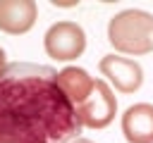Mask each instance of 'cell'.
Returning a JSON list of instances; mask_svg holds the SVG:
<instances>
[{"label":"cell","instance_id":"7a4b0ae2","mask_svg":"<svg viewBox=\"0 0 153 143\" xmlns=\"http://www.w3.org/2000/svg\"><path fill=\"white\" fill-rule=\"evenodd\" d=\"M108 41L117 52H153V14L146 10H122L108 21Z\"/></svg>","mask_w":153,"mask_h":143},{"label":"cell","instance_id":"30bf717a","mask_svg":"<svg viewBox=\"0 0 153 143\" xmlns=\"http://www.w3.org/2000/svg\"><path fill=\"white\" fill-rule=\"evenodd\" d=\"M72 143H93V141H88V138H74Z\"/></svg>","mask_w":153,"mask_h":143},{"label":"cell","instance_id":"8992f818","mask_svg":"<svg viewBox=\"0 0 153 143\" xmlns=\"http://www.w3.org/2000/svg\"><path fill=\"white\" fill-rule=\"evenodd\" d=\"M38 19V5L33 0H0V31L19 36L31 31Z\"/></svg>","mask_w":153,"mask_h":143},{"label":"cell","instance_id":"52a82bcc","mask_svg":"<svg viewBox=\"0 0 153 143\" xmlns=\"http://www.w3.org/2000/svg\"><path fill=\"white\" fill-rule=\"evenodd\" d=\"M122 133L129 143H153V105H129L122 114Z\"/></svg>","mask_w":153,"mask_h":143},{"label":"cell","instance_id":"5b68a950","mask_svg":"<svg viewBox=\"0 0 153 143\" xmlns=\"http://www.w3.org/2000/svg\"><path fill=\"white\" fill-rule=\"evenodd\" d=\"M98 67H100V74L120 93H134L143 83V69L136 60H129V57H122V55L112 52V55H105Z\"/></svg>","mask_w":153,"mask_h":143},{"label":"cell","instance_id":"9c48e42d","mask_svg":"<svg viewBox=\"0 0 153 143\" xmlns=\"http://www.w3.org/2000/svg\"><path fill=\"white\" fill-rule=\"evenodd\" d=\"M5 69H7V60H5V50L0 48V76L5 74Z\"/></svg>","mask_w":153,"mask_h":143},{"label":"cell","instance_id":"6da1fadb","mask_svg":"<svg viewBox=\"0 0 153 143\" xmlns=\"http://www.w3.org/2000/svg\"><path fill=\"white\" fill-rule=\"evenodd\" d=\"M81 129L57 72L31 62L7 64L0 76V143H72Z\"/></svg>","mask_w":153,"mask_h":143},{"label":"cell","instance_id":"277c9868","mask_svg":"<svg viewBox=\"0 0 153 143\" xmlns=\"http://www.w3.org/2000/svg\"><path fill=\"white\" fill-rule=\"evenodd\" d=\"M117 114V98L112 93V88L103 81L96 79L91 95L76 107V117L81 122V126L86 129H105Z\"/></svg>","mask_w":153,"mask_h":143},{"label":"cell","instance_id":"3957f363","mask_svg":"<svg viewBox=\"0 0 153 143\" xmlns=\"http://www.w3.org/2000/svg\"><path fill=\"white\" fill-rule=\"evenodd\" d=\"M43 48L48 57L57 62H69V60H76L86 50V33L74 21H57L45 31Z\"/></svg>","mask_w":153,"mask_h":143},{"label":"cell","instance_id":"ba28073f","mask_svg":"<svg viewBox=\"0 0 153 143\" xmlns=\"http://www.w3.org/2000/svg\"><path fill=\"white\" fill-rule=\"evenodd\" d=\"M57 83L65 91V95L74 102V107H79L91 95L96 79L88 76V72L81 67H65L62 72H57Z\"/></svg>","mask_w":153,"mask_h":143}]
</instances>
